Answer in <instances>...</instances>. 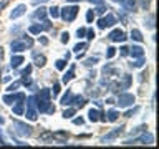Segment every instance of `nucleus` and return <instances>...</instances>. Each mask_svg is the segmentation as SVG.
<instances>
[{
	"label": "nucleus",
	"instance_id": "nucleus-1",
	"mask_svg": "<svg viewBox=\"0 0 159 149\" xmlns=\"http://www.w3.org/2000/svg\"><path fill=\"white\" fill-rule=\"evenodd\" d=\"M13 133L22 138H30L33 134V128L28 126L27 123H22L18 119H13Z\"/></svg>",
	"mask_w": 159,
	"mask_h": 149
},
{
	"label": "nucleus",
	"instance_id": "nucleus-2",
	"mask_svg": "<svg viewBox=\"0 0 159 149\" xmlns=\"http://www.w3.org/2000/svg\"><path fill=\"white\" fill-rule=\"evenodd\" d=\"M27 111H25L23 114L27 116V119H30V121H37L38 118V111H37V103H35V96H28L27 98Z\"/></svg>",
	"mask_w": 159,
	"mask_h": 149
},
{
	"label": "nucleus",
	"instance_id": "nucleus-3",
	"mask_svg": "<svg viewBox=\"0 0 159 149\" xmlns=\"http://www.w3.org/2000/svg\"><path fill=\"white\" fill-rule=\"evenodd\" d=\"M154 142V136L151 133H143L139 138H134V139H126L123 144L124 146H131V144H152Z\"/></svg>",
	"mask_w": 159,
	"mask_h": 149
},
{
	"label": "nucleus",
	"instance_id": "nucleus-4",
	"mask_svg": "<svg viewBox=\"0 0 159 149\" xmlns=\"http://www.w3.org/2000/svg\"><path fill=\"white\" fill-rule=\"evenodd\" d=\"M78 7L76 5H70V7H65V8H61L60 10V17H61L65 22H73L75 18H76V15H78Z\"/></svg>",
	"mask_w": 159,
	"mask_h": 149
},
{
	"label": "nucleus",
	"instance_id": "nucleus-5",
	"mask_svg": "<svg viewBox=\"0 0 159 149\" xmlns=\"http://www.w3.org/2000/svg\"><path fill=\"white\" fill-rule=\"evenodd\" d=\"M136 103V96L131 93H121L118 96V101L116 104H119L121 108H128V106H133V104Z\"/></svg>",
	"mask_w": 159,
	"mask_h": 149
},
{
	"label": "nucleus",
	"instance_id": "nucleus-6",
	"mask_svg": "<svg viewBox=\"0 0 159 149\" xmlns=\"http://www.w3.org/2000/svg\"><path fill=\"white\" fill-rule=\"evenodd\" d=\"M50 28H52V23H50L48 20L45 18V20H42V25H38V23L30 25V27H28V32L32 33V35H40L43 30H50Z\"/></svg>",
	"mask_w": 159,
	"mask_h": 149
},
{
	"label": "nucleus",
	"instance_id": "nucleus-7",
	"mask_svg": "<svg viewBox=\"0 0 159 149\" xmlns=\"http://www.w3.org/2000/svg\"><path fill=\"white\" fill-rule=\"evenodd\" d=\"M2 99H3L5 104H13L17 101H25V93H15V91H12L10 94H5Z\"/></svg>",
	"mask_w": 159,
	"mask_h": 149
},
{
	"label": "nucleus",
	"instance_id": "nucleus-8",
	"mask_svg": "<svg viewBox=\"0 0 159 149\" xmlns=\"http://www.w3.org/2000/svg\"><path fill=\"white\" fill-rule=\"evenodd\" d=\"M114 23H118V20H116V17L114 15H111V13H108L106 17H103V18H99L98 20V27L99 28H106V27H113Z\"/></svg>",
	"mask_w": 159,
	"mask_h": 149
},
{
	"label": "nucleus",
	"instance_id": "nucleus-9",
	"mask_svg": "<svg viewBox=\"0 0 159 149\" xmlns=\"http://www.w3.org/2000/svg\"><path fill=\"white\" fill-rule=\"evenodd\" d=\"M88 119L91 123H96V121H103V123H106V114H103L101 111H98V109H94L91 108L88 111Z\"/></svg>",
	"mask_w": 159,
	"mask_h": 149
},
{
	"label": "nucleus",
	"instance_id": "nucleus-10",
	"mask_svg": "<svg viewBox=\"0 0 159 149\" xmlns=\"http://www.w3.org/2000/svg\"><path fill=\"white\" fill-rule=\"evenodd\" d=\"M10 48H12V53H22L27 50V45H25V42L22 38H18V40H13L10 43Z\"/></svg>",
	"mask_w": 159,
	"mask_h": 149
},
{
	"label": "nucleus",
	"instance_id": "nucleus-11",
	"mask_svg": "<svg viewBox=\"0 0 159 149\" xmlns=\"http://www.w3.org/2000/svg\"><path fill=\"white\" fill-rule=\"evenodd\" d=\"M123 129H124V126H119V128H114V129H111L106 136L103 138V142H108V141H113V139H116V138H119L123 134Z\"/></svg>",
	"mask_w": 159,
	"mask_h": 149
},
{
	"label": "nucleus",
	"instance_id": "nucleus-12",
	"mask_svg": "<svg viewBox=\"0 0 159 149\" xmlns=\"http://www.w3.org/2000/svg\"><path fill=\"white\" fill-rule=\"evenodd\" d=\"M52 136H53V141L55 142H61V144H65L68 141V138H70V134L66 133V131H52Z\"/></svg>",
	"mask_w": 159,
	"mask_h": 149
},
{
	"label": "nucleus",
	"instance_id": "nucleus-13",
	"mask_svg": "<svg viewBox=\"0 0 159 149\" xmlns=\"http://www.w3.org/2000/svg\"><path fill=\"white\" fill-rule=\"evenodd\" d=\"M108 38L111 40V42H124V40H126L128 37H126V33H124L123 30L116 28V30H113V32L108 35Z\"/></svg>",
	"mask_w": 159,
	"mask_h": 149
},
{
	"label": "nucleus",
	"instance_id": "nucleus-14",
	"mask_svg": "<svg viewBox=\"0 0 159 149\" xmlns=\"http://www.w3.org/2000/svg\"><path fill=\"white\" fill-rule=\"evenodd\" d=\"M25 12H27V7L25 5H17L12 12H10V18L15 20V18H18V17H22V15H25Z\"/></svg>",
	"mask_w": 159,
	"mask_h": 149
},
{
	"label": "nucleus",
	"instance_id": "nucleus-15",
	"mask_svg": "<svg viewBox=\"0 0 159 149\" xmlns=\"http://www.w3.org/2000/svg\"><path fill=\"white\" fill-rule=\"evenodd\" d=\"M32 56H33V63L37 65L38 68L45 66V63H47V56H45V55H42V53H37V52H33V53H32Z\"/></svg>",
	"mask_w": 159,
	"mask_h": 149
},
{
	"label": "nucleus",
	"instance_id": "nucleus-16",
	"mask_svg": "<svg viewBox=\"0 0 159 149\" xmlns=\"http://www.w3.org/2000/svg\"><path fill=\"white\" fill-rule=\"evenodd\" d=\"M133 84V76L131 74H123L121 79H119V88L121 89H128Z\"/></svg>",
	"mask_w": 159,
	"mask_h": 149
},
{
	"label": "nucleus",
	"instance_id": "nucleus-17",
	"mask_svg": "<svg viewBox=\"0 0 159 149\" xmlns=\"http://www.w3.org/2000/svg\"><path fill=\"white\" fill-rule=\"evenodd\" d=\"M128 55H131L133 58H141V56H144V50H143V47L133 45V47L129 48V53H128Z\"/></svg>",
	"mask_w": 159,
	"mask_h": 149
},
{
	"label": "nucleus",
	"instance_id": "nucleus-18",
	"mask_svg": "<svg viewBox=\"0 0 159 149\" xmlns=\"http://www.w3.org/2000/svg\"><path fill=\"white\" fill-rule=\"evenodd\" d=\"M70 104H73L75 108H83L84 104H86V99H84V96H81V94H78V96H71Z\"/></svg>",
	"mask_w": 159,
	"mask_h": 149
},
{
	"label": "nucleus",
	"instance_id": "nucleus-19",
	"mask_svg": "<svg viewBox=\"0 0 159 149\" xmlns=\"http://www.w3.org/2000/svg\"><path fill=\"white\" fill-rule=\"evenodd\" d=\"M47 8H45V7H40V8H37V10H35V12L32 13V18L33 20H45V18H47Z\"/></svg>",
	"mask_w": 159,
	"mask_h": 149
},
{
	"label": "nucleus",
	"instance_id": "nucleus-20",
	"mask_svg": "<svg viewBox=\"0 0 159 149\" xmlns=\"http://www.w3.org/2000/svg\"><path fill=\"white\" fill-rule=\"evenodd\" d=\"M101 71H103V74H106V76H116V74L119 73V71H118V68H114V66H113L111 63L104 65Z\"/></svg>",
	"mask_w": 159,
	"mask_h": 149
},
{
	"label": "nucleus",
	"instance_id": "nucleus-21",
	"mask_svg": "<svg viewBox=\"0 0 159 149\" xmlns=\"http://www.w3.org/2000/svg\"><path fill=\"white\" fill-rule=\"evenodd\" d=\"M73 78H75V65H71L68 71H66V73H65L63 76H61V83H65V84H66V83H70V81H71Z\"/></svg>",
	"mask_w": 159,
	"mask_h": 149
},
{
	"label": "nucleus",
	"instance_id": "nucleus-22",
	"mask_svg": "<svg viewBox=\"0 0 159 149\" xmlns=\"http://www.w3.org/2000/svg\"><path fill=\"white\" fill-rule=\"evenodd\" d=\"M38 141H40V142H45V144H50V142H53L52 131H43V133L38 136Z\"/></svg>",
	"mask_w": 159,
	"mask_h": 149
},
{
	"label": "nucleus",
	"instance_id": "nucleus-23",
	"mask_svg": "<svg viewBox=\"0 0 159 149\" xmlns=\"http://www.w3.org/2000/svg\"><path fill=\"white\" fill-rule=\"evenodd\" d=\"M23 61H25V60H23L22 55H13L12 60H10V66H12V68H18Z\"/></svg>",
	"mask_w": 159,
	"mask_h": 149
},
{
	"label": "nucleus",
	"instance_id": "nucleus-24",
	"mask_svg": "<svg viewBox=\"0 0 159 149\" xmlns=\"http://www.w3.org/2000/svg\"><path fill=\"white\" fill-rule=\"evenodd\" d=\"M23 113H25V101H17V104L13 106V114L22 116Z\"/></svg>",
	"mask_w": 159,
	"mask_h": 149
},
{
	"label": "nucleus",
	"instance_id": "nucleus-25",
	"mask_svg": "<svg viewBox=\"0 0 159 149\" xmlns=\"http://www.w3.org/2000/svg\"><path fill=\"white\" fill-rule=\"evenodd\" d=\"M118 116H119V113L116 111V109H109V111L106 113V121H109V123H114L118 119Z\"/></svg>",
	"mask_w": 159,
	"mask_h": 149
},
{
	"label": "nucleus",
	"instance_id": "nucleus-26",
	"mask_svg": "<svg viewBox=\"0 0 159 149\" xmlns=\"http://www.w3.org/2000/svg\"><path fill=\"white\" fill-rule=\"evenodd\" d=\"M71 96H73L71 89H66V93L63 94V98H61V101H60V103H61L63 106H68V104H70V101H71Z\"/></svg>",
	"mask_w": 159,
	"mask_h": 149
},
{
	"label": "nucleus",
	"instance_id": "nucleus-27",
	"mask_svg": "<svg viewBox=\"0 0 159 149\" xmlns=\"http://www.w3.org/2000/svg\"><path fill=\"white\" fill-rule=\"evenodd\" d=\"M131 38L134 40V42H139V43H141V42H144V37H143V33L139 32V30H136V28H134V30H131Z\"/></svg>",
	"mask_w": 159,
	"mask_h": 149
},
{
	"label": "nucleus",
	"instance_id": "nucleus-28",
	"mask_svg": "<svg viewBox=\"0 0 159 149\" xmlns=\"http://www.w3.org/2000/svg\"><path fill=\"white\" fill-rule=\"evenodd\" d=\"M121 3L124 5V8H126V10H134V8H136L138 0H123Z\"/></svg>",
	"mask_w": 159,
	"mask_h": 149
},
{
	"label": "nucleus",
	"instance_id": "nucleus-29",
	"mask_svg": "<svg viewBox=\"0 0 159 149\" xmlns=\"http://www.w3.org/2000/svg\"><path fill=\"white\" fill-rule=\"evenodd\" d=\"M144 63H146V60H144V56H141V58H136L133 63H129V66L131 68H141V66H144Z\"/></svg>",
	"mask_w": 159,
	"mask_h": 149
},
{
	"label": "nucleus",
	"instance_id": "nucleus-30",
	"mask_svg": "<svg viewBox=\"0 0 159 149\" xmlns=\"http://www.w3.org/2000/svg\"><path fill=\"white\" fill-rule=\"evenodd\" d=\"M86 48H88V43L80 42V43H76V45L73 47V52H75V53H81V52H84Z\"/></svg>",
	"mask_w": 159,
	"mask_h": 149
},
{
	"label": "nucleus",
	"instance_id": "nucleus-31",
	"mask_svg": "<svg viewBox=\"0 0 159 149\" xmlns=\"http://www.w3.org/2000/svg\"><path fill=\"white\" fill-rule=\"evenodd\" d=\"M37 98H42V99H50L52 98V91H50L48 88H43V89H40V93H38V96Z\"/></svg>",
	"mask_w": 159,
	"mask_h": 149
},
{
	"label": "nucleus",
	"instance_id": "nucleus-32",
	"mask_svg": "<svg viewBox=\"0 0 159 149\" xmlns=\"http://www.w3.org/2000/svg\"><path fill=\"white\" fill-rule=\"evenodd\" d=\"M108 88H109V91L114 93V94L119 93V89H121V88H119V81H109L108 83Z\"/></svg>",
	"mask_w": 159,
	"mask_h": 149
},
{
	"label": "nucleus",
	"instance_id": "nucleus-33",
	"mask_svg": "<svg viewBox=\"0 0 159 149\" xmlns=\"http://www.w3.org/2000/svg\"><path fill=\"white\" fill-rule=\"evenodd\" d=\"M98 61H99L98 56H89V58H86V60L83 61V65H84V66H94Z\"/></svg>",
	"mask_w": 159,
	"mask_h": 149
},
{
	"label": "nucleus",
	"instance_id": "nucleus-34",
	"mask_svg": "<svg viewBox=\"0 0 159 149\" xmlns=\"http://www.w3.org/2000/svg\"><path fill=\"white\" fill-rule=\"evenodd\" d=\"M75 113H76V108H68V109H65V111H63L61 116H63L65 119H70V118L75 116Z\"/></svg>",
	"mask_w": 159,
	"mask_h": 149
},
{
	"label": "nucleus",
	"instance_id": "nucleus-35",
	"mask_svg": "<svg viewBox=\"0 0 159 149\" xmlns=\"http://www.w3.org/2000/svg\"><path fill=\"white\" fill-rule=\"evenodd\" d=\"M47 10H48V13H50V17H52V18H58L60 17V8L55 7V5L52 8H47Z\"/></svg>",
	"mask_w": 159,
	"mask_h": 149
},
{
	"label": "nucleus",
	"instance_id": "nucleus-36",
	"mask_svg": "<svg viewBox=\"0 0 159 149\" xmlns=\"http://www.w3.org/2000/svg\"><path fill=\"white\" fill-rule=\"evenodd\" d=\"M55 66H57V70H60V71H61V70H65L66 68V60H57V61H55Z\"/></svg>",
	"mask_w": 159,
	"mask_h": 149
},
{
	"label": "nucleus",
	"instance_id": "nucleus-37",
	"mask_svg": "<svg viewBox=\"0 0 159 149\" xmlns=\"http://www.w3.org/2000/svg\"><path fill=\"white\" fill-rule=\"evenodd\" d=\"M23 84V86H30L32 88V78H30V74H27V76H22V81H20Z\"/></svg>",
	"mask_w": 159,
	"mask_h": 149
},
{
	"label": "nucleus",
	"instance_id": "nucleus-38",
	"mask_svg": "<svg viewBox=\"0 0 159 149\" xmlns=\"http://www.w3.org/2000/svg\"><path fill=\"white\" fill-rule=\"evenodd\" d=\"M30 73H32V65H27L23 70H20V76H27Z\"/></svg>",
	"mask_w": 159,
	"mask_h": 149
},
{
	"label": "nucleus",
	"instance_id": "nucleus-39",
	"mask_svg": "<svg viewBox=\"0 0 159 149\" xmlns=\"http://www.w3.org/2000/svg\"><path fill=\"white\" fill-rule=\"evenodd\" d=\"M20 84H22L20 81H13V83H12V84H10V86L7 88V91H10V93H12V91H17V89L20 88Z\"/></svg>",
	"mask_w": 159,
	"mask_h": 149
},
{
	"label": "nucleus",
	"instance_id": "nucleus-40",
	"mask_svg": "<svg viewBox=\"0 0 159 149\" xmlns=\"http://www.w3.org/2000/svg\"><path fill=\"white\" fill-rule=\"evenodd\" d=\"M139 111V106H136V108H133V109H129V111H126L124 113V118H133L134 114H136Z\"/></svg>",
	"mask_w": 159,
	"mask_h": 149
},
{
	"label": "nucleus",
	"instance_id": "nucleus-41",
	"mask_svg": "<svg viewBox=\"0 0 159 149\" xmlns=\"http://www.w3.org/2000/svg\"><path fill=\"white\" fill-rule=\"evenodd\" d=\"M106 50H108V52H106V58L111 60L114 55H116V48H114V47H109V48H106Z\"/></svg>",
	"mask_w": 159,
	"mask_h": 149
},
{
	"label": "nucleus",
	"instance_id": "nucleus-42",
	"mask_svg": "<svg viewBox=\"0 0 159 149\" xmlns=\"http://www.w3.org/2000/svg\"><path fill=\"white\" fill-rule=\"evenodd\" d=\"M22 40L25 42V45H27V48H32V47H33V40L30 38V37H27V35H23Z\"/></svg>",
	"mask_w": 159,
	"mask_h": 149
},
{
	"label": "nucleus",
	"instance_id": "nucleus-43",
	"mask_svg": "<svg viewBox=\"0 0 159 149\" xmlns=\"http://www.w3.org/2000/svg\"><path fill=\"white\" fill-rule=\"evenodd\" d=\"M84 35H86V38L89 40V42H91V40H93L94 37H96V33H94V30H93V28H88V30H86V33H84Z\"/></svg>",
	"mask_w": 159,
	"mask_h": 149
},
{
	"label": "nucleus",
	"instance_id": "nucleus-44",
	"mask_svg": "<svg viewBox=\"0 0 159 149\" xmlns=\"http://www.w3.org/2000/svg\"><path fill=\"white\" fill-rule=\"evenodd\" d=\"M106 10H109V8L106 7V5H98V8H96V10H94V12H96L98 15H103L104 12H106Z\"/></svg>",
	"mask_w": 159,
	"mask_h": 149
},
{
	"label": "nucleus",
	"instance_id": "nucleus-45",
	"mask_svg": "<svg viewBox=\"0 0 159 149\" xmlns=\"http://www.w3.org/2000/svg\"><path fill=\"white\" fill-rule=\"evenodd\" d=\"M58 93H60V83H55V84H53V89H52L53 98H57V96H58Z\"/></svg>",
	"mask_w": 159,
	"mask_h": 149
},
{
	"label": "nucleus",
	"instance_id": "nucleus-46",
	"mask_svg": "<svg viewBox=\"0 0 159 149\" xmlns=\"http://www.w3.org/2000/svg\"><path fill=\"white\" fill-rule=\"evenodd\" d=\"M93 20H94V12H93V10H88V12H86V22L91 23Z\"/></svg>",
	"mask_w": 159,
	"mask_h": 149
},
{
	"label": "nucleus",
	"instance_id": "nucleus-47",
	"mask_svg": "<svg viewBox=\"0 0 159 149\" xmlns=\"http://www.w3.org/2000/svg\"><path fill=\"white\" fill-rule=\"evenodd\" d=\"M84 33H86V28H84V27H81V28L76 30V37H78V38H83Z\"/></svg>",
	"mask_w": 159,
	"mask_h": 149
},
{
	"label": "nucleus",
	"instance_id": "nucleus-48",
	"mask_svg": "<svg viewBox=\"0 0 159 149\" xmlns=\"http://www.w3.org/2000/svg\"><path fill=\"white\" fill-rule=\"evenodd\" d=\"M60 40H61V43H68L70 33H68V32H63V33H61V38H60Z\"/></svg>",
	"mask_w": 159,
	"mask_h": 149
},
{
	"label": "nucleus",
	"instance_id": "nucleus-49",
	"mask_svg": "<svg viewBox=\"0 0 159 149\" xmlns=\"http://www.w3.org/2000/svg\"><path fill=\"white\" fill-rule=\"evenodd\" d=\"M149 5H151V0H141V8L143 10H148Z\"/></svg>",
	"mask_w": 159,
	"mask_h": 149
},
{
	"label": "nucleus",
	"instance_id": "nucleus-50",
	"mask_svg": "<svg viewBox=\"0 0 159 149\" xmlns=\"http://www.w3.org/2000/svg\"><path fill=\"white\" fill-rule=\"evenodd\" d=\"M73 124H76V126H83V124H84V119H83V118H75V119H73Z\"/></svg>",
	"mask_w": 159,
	"mask_h": 149
},
{
	"label": "nucleus",
	"instance_id": "nucleus-51",
	"mask_svg": "<svg viewBox=\"0 0 159 149\" xmlns=\"http://www.w3.org/2000/svg\"><path fill=\"white\" fill-rule=\"evenodd\" d=\"M148 27L149 28H154V15L152 13L149 15V18H148Z\"/></svg>",
	"mask_w": 159,
	"mask_h": 149
},
{
	"label": "nucleus",
	"instance_id": "nucleus-52",
	"mask_svg": "<svg viewBox=\"0 0 159 149\" xmlns=\"http://www.w3.org/2000/svg\"><path fill=\"white\" fill-rule=\"evenodd\" d=\"M119 53H121V56H126V55L129 53V48L128 47H121L119 48Z\"/></svg>",
	"mask_w": 159,
	"mask_h": 149
},
{
	"label": "nucleus",
	"instance_id": "nucleus-53",
	"mask_svg": "<svg viewBox=\"0 0 159 149\" xmlns=\"http://www.w3.org/2000/svg\"><path fill=\"white\" fill-rule=\"evenodd\" d=\"M91 5H104V0H88Z\"/></svg>",
	"mask_w": 159,
	"mask_h": 149
},
{
	"label": "nucleus",
	"instance_id": "nucleus-54",
	"mask_svg": "<svg viewBox=\"0 0 159 149\" xmlns=\"http://www.w3.org/2000/svg\"><path fill=\"white\" fill-rule=\"evenodd\" d=\"M8 2H10V0H0V12H2V10H3L5 7H7Z\"/></svg>",
	"mask_w": 159,
	"mask_h": 149
},
{
	"label": "nucleus",
	"instance_id": "nucleus-55",
	"mask_svg": "<svg viewBox=\"0 0 159 149\" xmlns=\"http://www.w3.org/2000/svg\"><path fill=\"white\" fill-rule=\"evenodd\" d=\"M45 2H48V0H32L33 5H42V3H45Z\"/></svg>",
	"mask_w": 159,
	"mask_h": 149
},
{
	"label": "nucleus",
	"instance_id": "nucleus-56",
	"mask_svg": "<svg viewBox=\"0 0 159 149\" xmlns=\"http://www.w3.org/2000/svg\"><path fill=\"white\" fill-rule=\"evenodd\" d=\"M40 43H42V45H48V38H45V37H40Z\"/></svg>",
	"mask_w": 159,
	"mask_h": 149
},
{
	"label": "nucleus",
	"instance_id": "nucleus-57",
	"mask_svg": "<svg viewBox=\"0 0 159 149\" xmlns=\"http://www.w3.org/2000/svg\"><path fill=\"white\" fill-rule=\"evenodd\" d=\"M104 103H106V104H116V101H114L113 98H108V99H106V101H104Z\"/></svg>",
	"mask_w": 159,
	"mask_h": 149
},
{
	"label": "nucleus",
	"instance_id": "nucleus-58",
	"mask_svg": "<svg viewBox=\"0 0 159 149\" xmlns=\"http://www.w3.org/2000/svg\"><path fill=\"white\" fill-rule=\"evenodd\" d=\"M3 58V48H0V60ZM0 73H2V70H0Z\"/></svg>",
	"mask_w": 159,
	"mask_h": 149
},
{
	"label": "nucleus",
	"instance_id": "nucleus-59",
	"mask_svg": "<svg viewBox=\"0 0 159 149\" xmlns=\"http://www.w3.org/2000/svg\"><path fill=\"white\" fill-rule=\"evenodd\" d=\"M3 123H5V119H3L2 116H0V124H3Z\"/></svg>",
	"mask_w": 159,
	"mask_h": 149
},
{
	"label": "nucleus",
	"instance_id": "nucleus-60",
	"mask_svg": "<svg viewBox=\"0 0 159 149\" xmlns=\"http://www.w3.org/2000/svg\"><path fill=\"white\" fill-rule=\"evenodd\" d=\"M66 2H81V0H66Z\"/></svg>",
	"mask_w": 159,
	"mask_h": 149
},
{
	"label": "nucleus",
	"instance_id": "nucleus-61",
	"mask_svg": "<svg viewBox=\"0 0 159 149\" xmlns=\"http://www.w3.org/2000/svg\"><path fill=\"white\" fill-rule=\"evenodd\" d=\"M113 2H123V0H113Z\"/></svg>",
	"mask_w": 159,
	"mask_h": 149
}]
</instances>
